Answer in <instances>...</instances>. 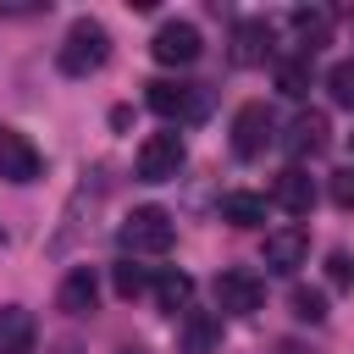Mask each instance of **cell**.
Returning <instances> with one entry per match:
<instances>
[{
  "label": "cell",
  "mask_w": 354,
  "mask_h": 354,
  "mask_svg": "<svg viewBox=\"0 0 354 354\" xmlns=\"http://www.w3.org/2000/svg\"><path fill=\"white\" fill-rule=\"evenodd\" d=\"M105 61H111V33H105V22L77 17V22L66 28L61 50H55V66H61L66 77H94Z\"/></svg>",
  "instance_id": "cell-1"
},
{
  "label": "cell",
  "mask_w": 354,
  "mask_h": 354,
  "mask_svg": "<svg viewBox=\"0 0 354 354\" xmlns=\"http://www.w3.org/2000/svg\"><path fill=\"white\" fill-rule=\"evenodd\" d=\"M144 100H149V111L166 116V122H199V116L210 111V88H205V83H177V77H155V83L144 88Z\"/></svg>",
  "instance_id": "cell-2"
},
{
  "label": "cell",
  "mask_w": 354,
  "mask_h": 354,
  "mask_svg": "<svg viewBox=\"0 0 354 354\" xmlns=\"http://www.w3.org/2000/svg\"><path fill=\"white\" fill-rule=\"evenodd\" d=\"M171 238H177V227H171V216H166L160 205H138V210L122 221V249H127V254H166Z\"/></svg>",
  "instance_id": "cell-3"
},
{
  "label": "cell",
  "mask_w": 354,
  "mask_h": 354,
  "mask_svg": "<svg viewBox=\"0 0 354 354\" xmlns=\"http://www.w3.org/2000/svg\"><path fill=\"white\" fill-rule=\"evenodd\" d=\"M183 160H188L183 133H149V138L138 144V155H133V166H138L144 183H171V177L183 171Z\"/></svg>",
  "instance_id": "cell-4"
},
{
  "label": "cell",
  "mask_w": 354,
  "mask_h": 354,
  "mask_svg": "<svg viewBox=\"0 0 354 354\" xmlns=\"http://www.w3.org/2000/svg\"><path fill=\"white\" fill-rule=\"evenodd\" d=\"M271 133H277V122H271V111H266L260 100L238 105V116H232V155H238V160L266 155V149H271Z\"/></svg>",
  "instance_id": "cell-5"
},
{
  "label": "cell",
  "mask_w": 354,
  "mask_h": 354,
  "mask_svg": "<svg viewBox=\"0 0 354 354\" xmlns=\"http://www.w3.org/2000/svg\"><path fill=\"white\" fill-rule=\"evenodd\" d=\"M199 50H205V39H199L194 22H160L155 39H149V55H155L160 66H194Z\"/></svg>",
  "instance_id": "cell-6"
},
{
  "label": "cell",
  "mask_w": 354,
  "mask_h": 354,
  "mask_svg": "<svg viewBox=\"0 0 354 354\" xmlns=\"http://www.w3.org/2000/svg\"><path fill=\"white\" fill-rule=\"evenodd\" d=\"M282 144H288L293 160H315V155H326V144H332V122H326V111H299V116L288 122Z\"/></svg>",
  "instance_id": "cell-7"
},
{
  "label": "cell",
  "mask_w": 354,
  "mask_h": 354,
  "mask_svg": "<svg viewBox=\"0 0 354 354\" xmlns=\"http://www.w3.org/2000/svg\"><path fill=\"white\" fill-rule=\"evenodd\" d=\"M266 304V282L254 271H221L216 277V310L227 315H254Z\"/></svg>",
  "instance_id": "cell-8"
},
{
  "label": "cell",
  "mask_w": 354,
  "mask_h": 354,
  "mask_svg": "<svg viewBox=\"0 0 354 354\" xmlns=\"http://www.w3.org/2000/svg\"><path fill=\"white\" fill-rule=\"evenodd\" d=\"M39 171H44V155L33 149V138L17 133V127H0V177L6 183H33Z\"/></svg>",
  "instance_id": "cell-9"
},
{
  "label": "cell",
  "mask_w": 354,
  "mask_h": 354,
  "mask_svg": "<svg viewBox=\"0 0 354 354\" xmlns=\"http://www.w3.org/2000/svg\"><path fill=\"white\" fill-rule=\"evenodd\" d=\"M304 254H310V232L304 227H277V232H266V249H260V260H266V271H299L304 266Z\"/></svg>",
  "instance_id": "cell-10"
},
{
  "label": "cell",
  "mask_w": 354,
  "mask_h": 354,
  "mask_svg": "<svg viewBox=\"0 0 354 354\" xmlns=\"http://www.w3.org/2000/svg\"><path fill=\"white\" fill-rule=\"evenodd\" d=\"M288 28H293L299 55H315L326 44V33H332V11L326 6H299V11H288Z\"/></svg>",
  "instance_id": "cell-11"
},
{
  "label": "cell",
  "mask_w": 354,
  "mask_h": 354,
  "mask_svg": "<svg viewBox=\"0 0 354 354\" xmlns=\"http://www.w3.org/2000/svg\"><path fill=\"white\" fill-rule=\"evenodd\" d=\"M55 304H61L66 315H88V310L100 304V277H94L88 266L66 271V277H61V293H55Z\"/></svg>",
  "instance_id": "cell-12"
},
{
  "label": "cell",
  "mask_w": 354,
  "mask_h": 354,
  "mask_svg": "<svg viewBox=\"0 0 354 354\" xmlns=\"http://www.w3.org/2000/svg\"><path fill=\"white\" fill-rule=\"evenodd\" d=\"M288 216H310L315 210V183H310V171L304 166H288L282 177H277V194H271Z\"/></svg>",
  "instance_id": "cell-13"
},
{
  "label": "cell",
  "mask_w": 354,
  "mask_h": 354,
  "mask_svg": "<svg viewBox=\"0 0 354 354\" xmlns=\"http://www.w3.org/2000/svg\"><path fill=\"white\" fill-rule=\"evenodd\" d=\"M33 337H39L33 315L22 304H0V354H33Z\"/></svg>",
  "instance_id": "cell-14"
},
{
  "label": "cell",
  "mask_w": 354,
  "mask_h": 354,
  "mask_svg": "<svg viewBox=\"0 0 354 354\" xmlns=\"http://www.w3.org/2000/svg\"><path fill=\"white\" fill-rule=\"evenodd\" d=\"M227 55H232V66H260V61L271 55V28H266V22H238Z\"/></svg>",
  "instance_id": "cell-15"
},
{
  "label": "cell",
  "mask_w": 354,
  "mask_h": 354,
  "mask_svg": "<svg viewBox=\"0 0 354 354\" xmlns=\"http://www.w3.org/2000/svg\"><path fill=\"white\" fill-rule=\"evenodd\" d=\"M188 299H194V277H188V271H160V277H155V304H160L166 315H183Z\"/></svg>",
  "instance_id": "cell-16"
},
{
  "label": "cell",
  "mask_w": 354,
  "mask_h": 354,
  "mask_svg": "<svg viewBox=\"0 0 354 354\" xmlns=\"http://www.w3.org/2000/svg\"><path fill=\"white\" fill-rule=\"evenodd\" d=\"M177 321H183V348H188V354H210V348H216V337H221L216 315H205V310H183Z\"/></svg>",
  "instance_id": "cell-17"
},
{
  "label": "cell",
  "mask_w": 354,
  "mask_h": 354,
  "mask_svg": "<svg viewBox=\"0 0 354 354\" xmlns=\"http://www.w3.org/2000/svg\"><path fill=\"white\" fill-rule=\"evenodd\" d=\"M221 221H232V227H260V221H266V199L238 188V194L221 199Z\"/></svg>",
  "instance_id": "cell-18"
},
{
  "label": "cell",
  "mask_w": 354,
  "mask_h": 354,
  "mask_svg": "<svg viewBox=\"0 0 354 354\" xmlns=\"http://www.w3.org/2000/svg\"><path fill=\"white\" fill-rule=\"evenodd\" d=\"M310 77H315V72H310V55H293V61L277 66V88H282L288 100H304V94H310Z\"/></svg>",
  "instance_id": "cell-19"
},
{
  "label": "cell",
  "mask_w": 354,
  "mask_h": 354,
  "mask_svg": "<svg viewBox=\"0 0 354 354\" xmlns=\"http://www.w3.org/2000/svg\"><path fill=\"white\" fill-rule=\"evenodd\" d=\"M288 304H293V315H299V321H310V326H315V321H326V293H321V288H293V299H288Z\"/></svg>",
  "instance_id": "cell-20"
},
{
  "label": "cell",
  "mask_w": 354,
  "mask_h": 354,
  "mask_svg": "<svg viewBox=\"0 0 354 354\" xmlns=\"http://www.w3.org/2000/svg\"><path fill=\"white\" fill-rule=\"evenodd\" d=\"M111 282H116V293H122V299H138V293L149 288V277H144V266H133V260H122V266L111 271Z\"/></svg>",
  "instance_id": "cell-21"
},
{
  "label": "cell",
  "mask_w": 354,
  "mask_h": 354,
  "mask_svg": "<svg viewBox=\"0 0 354 354\" xmlns=\"http://www.w3.org/2000/svg\"><path fill=\"white\" fill-rule=\"evenodd\" d=\"M326 88H332V100H337V105H354V55H348V61H337V66L326 72Z\"/></svg>",
  "instance_id": "cell-22"
},
{
  "label": "cell",
  "mask_w": 354,
  "mask_h": 354,
  "mask_svg": "<svg viewBox=\"0 0 354 354\" xmlns=\"http://www.w3.org/2000/svg\"><path fill=\"white\" fill-rule=\"evenodd\" d=\"M326 277H332V288H354V254L348 249H332L326 254Z\"/></svg>",
  "instance_id": "cell-23"
},
{
  "label": "cell",
  "mask_w": 354,
  "mask_h": 354,
  "mask_svg": "<svg viewBox=\"0 0 354 354\" xmlns=\"http://www.w3.org/2000/svg\"><path fill=\"white\" fill-rule=\"evenodd\" d=\"M326 194H332V205H337V210H354V166H348V171H332Z\"/></svg>",
  "instance_id": "cell-24"
},
{
  "label": "cell",
  "mask_w": 354,
  "mask_h": 354,
  "mask_svg": "<svg viewBox=\"0 0 354 354\" xmlns=\"http://www.w3.org/2000/svg\"><path fill=\"white\" fill-rule=\"evenodd\" d=\"M277 354H310V348H299V343H282V348H277Z\"/></svg>",
  "instance_id": "cell-25"
},
{
  "label": "cell",
  "mask_w": 354,
  "mask_h": 354,
  "mask_svg": "<svg viewBox=\"0 0 354 354\" xmlns=\"http://www.w3.org/2000/svg\"><path fill=\"white\" fill-rule=\"evenodd\" d=\"M116 354H138V348H116Z\"/></svg>",
  "instance_id": "cell-26"
},
{
  "label": "cell",
  "mask_w": 354,
  "mask_h": 354,
  "mask_svg": "<svg viewBox=\"0 0 354 354\" xmlns=\"http://www.w3.org/2000/svg\"><path fill=\"white\" fill-rule=\"evenodd\" d=\"M0 243H6V232H0Z\"/></svg>",
  "instance_id": "cell-27"
}]
</instances>
